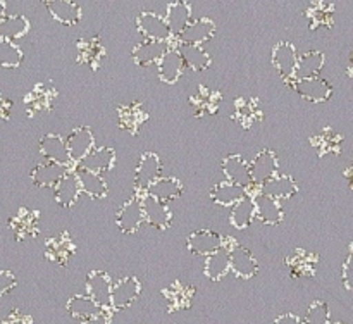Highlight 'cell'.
<instances>
[{
  "label": "cell",
  "mask_w": 353,
  "mask_h": 324,
  "mask_svg": "<svg viewBox=\"0 0 353 324\" xmlns=\"http://www.w3.org/2000/svg\"><path fill=\"white\" fill-rule=\"evenodd\" d=\"M10 110H12V102L0 93V121L9 119Z\"/></svg>",
  "instance_id": "816d5d0a"
},
{
  "label": "cell",
  "mask_w": 353,
  "mask_h": 324,
  "mask_svg": "<svg viewBox=\"0 0 353 324\" xmlns=\"http://www.w3.org/2000/svg\"><path fill=\"white\" fill-rule=\"evenodd\" d=\"M165 23L171 30L172 37L178 38L192 23V6L186 0H176L168 6L165 10Z\"/></svg>",
  "instance_id": "484cf974"
},
{
  "label": "cell",
  "mask_w": 353,
  "mask_h": 324,
  "mask_svg": "<svg viewBox=\"0 0 353 324\" xmlns=\"http://www.w3.org/2000/svg\"><path fill=\"white\" fill-rule=\"evenodd\" d=\"M9 227L16 241H28L40 231V212L31 209H19L9 221Z\"/></svg>",
  "instance_id": "52a82bcc"
},
{
  "label": "cell",
  "mask_w": 353,
  "mask_h": 324,
  "mask_svg": "<svg viewBox=\"0 0 353 324\" xmlns=\"http://www.w3.org/2000/svg\"><path fill=\"white\" fill-rule=\"evenodd\" d=\"M171 48L169 41H157V40H143L133 48V61L134 64L140 68H147V65L159 64L165 52Z\"/></svg>",
  "instance_id": "7402d4cb"
},
{
  "label": "cell",
  "mask_w": 353,
  "mask_h": 324,
  "mask_svg": "<svg viewBox=\"0 0 353 324\" xmlns=\"http://www.w3.org/2000/svg\"><path fill=\"white\" fill-rule=\"evenodd\" d=\"M157 69L161 81L168 83V85H174V83L181 78L183 69H185V62H183L181 52H179L178 45H171V48L165 52L164 57L159 61Z\"/></svg>",
  "instance_id": "cb8c5ba5"
},
{
  "label": "cell",
  "mask_w": 353,
  "mask_h": 324,
  "mask_svg": "<svg viewBox=\"0 0 353 324\" xmlns=\"http://www.w3.org/2000/svg\"><path fill=\"white\" fill-rule=\"evenodd\" d=\"M137 30L138 33L143 34L145 40L169 41L172 38L171 30L165 23V17L155 12H148V10H143L137 16Z\"/></svg>",
  "instance_id": "8992f818"
},
{
  "label": "cell",
  "mask_w": 353,
  "mask_h": 324,
  "mask_svg": "<svg viewBox=\"0 0 353 324\" xmlns=\"http://www.w3.org/2000/svg\"><path fill=\"white\" fill-rule=\"evenodd\" d=\"M148 195L154 199L161 200V202H172V200L179 199L183 193V183L178 178L172 176H161L150 188L147 190Z\"/></svg>",
  "instance_id": "74e56055"
},
{
  "label": "cell",
  "mask_w": 353,
  "mask_h": 324,
  "mask_svg": "<svg viewBox=\"0 0 353 324\" xmlns=\"http://www.w3.org/2000/svg\"><path fill=\"white\" fill-rule=\"evenodd\" d=\"M310 143L316 148L317 155H319V157H324V155L340 154L343 136H341L340 133H336L334 130H331V128H323L319 133H316L310 138Z\"/></svg>",
  "instance_id": "d590c367"
},
{
  "label": "cell",
  "mask_w": 353,
  "mask_h": 324,
  "mask_svg": "<svg viewBox=\"0 0 353 324\" xmlns=\"http://www.w3.org/2000/svg\"><path fill=\"white\" fill-rule=\"evenodd\" d=\"M79 195H81V186H79L78 174H76V171H71V169H69L68 174H65L54 188L55 202L61 207L71 209V207L78 202Z\"/></svg>",
  "instance_id": "83f0119b"
},
{
  "label": "cell",
  "mask_w": 353,
  "mask_h": 324,
  "mask_svg": "<svg viewBox=\"0 0 353 324\" xmlns=\"http://www.w3.org/2000/svg\"><path fill=\"white\" fill-rule=\"evenodd\" d=\"M274 324H305V323H303V319H300L296 314L286 312V314H281L279 317H276Z\"/></svg>",
  "instance_id": "f907efd6"
},
{
  "label": "cell",
  "mask_w": 353,
  "mask_h": 324,
  "mask_svg": "<svg viewBox=\"0 0 353 324\" xmlns=\"http://www.w3.org/2000/svg\"><path fill=\"white\" fill-rule=\"evenodd\" d=\"M257 219V210H255L254 195H245L236 205L231 207L230 223L234 230H247L252 226V223Z\"/></svg>",
  "instance_id": "1f68e13d"
},
{
  "label": "cell",
  "mask_w": 353,
  "mask_h": 324,
  "mask_svg": "<svg viewBox=\"0 0 353 324\" xmlns=\"http://www.w3.org/2000/svg\"><path fill=\"white\" fill-rule=\"evenodd\" d=\"M288 85L302 99L309 100L312 103H323L333 95V86L321 76H317V78H295L288 81Z\"/></svg>",
  "instance_id": "3957f363"
},
{
  "label": "cell",
  "mask_w": 353,
  "mask_h": 324,
  "mask_svg": "<svg viewBox=\"0 0 353 324\" xmlns=\"http://www.w3.org/2000/svg\"><path fill=\"white\" fill-rule=\"evenodd\" d=\"M341 276H343V285L347 290H353V245L348 252V257L343 264V271H341Z\"/></svg>",
  "instance_id": "7dc6e473"
},
{
  "label": "cell",
  "mask_w": 353,
  "mask_h": 324,
  "mask_svg": "<svg viewBox=\"0 0 353 324\" xmlns=\"http://www.w3.org/2000/svg\"><path fill=\"white\" fill-rule=\"evenodd\" d=\"M116 164V150L112 147H100L93 148L85 159L78 164V168L86 169V171L97 172V174H103V172L110 171Z\"/></svg>",
  "instance_id": "f1b7e54d"
},
{
  "label": "cell",
  "mask_w": 353,
  "mask_h": 324,
  "mask_svg": "<svg viewBox=\"0 0 353 324\" xmlns=\"http://www.w3.org/2000/svg\"><path fill=\"white\" fill-rule=\"evenodd\" d=\"M55 92L54 86L50 83H38L34 85V88L24 97V105H26V114L30 117L38 116V114H43L52 110L55 102Z\"/></svg>",
  "instance_id": "ba28073f"
},
{
  "label": "cell",
  "mask_w": 353,
  "mask_h": 324,
  "mask_svg": "<svg viewBox=\"0 0 353 324\" xmlns=\"http://www.w3.org/2000/svg\"><path fill=\"white\" fill-rule=\"evenodd\" d=\"M226 238L221 236L219 233L212 230H196L188 234L186 238V247L193 255H202V257H209L214 252L219 250L224 245Z\"/></svg>",
  "instance_id": "30bf717a"
},
{
  "label": "cell",
  "mask_w": 353,
  "mask_h": 324,
  "mask_svg": "<svg viewBox=\"0 0 353 324\" xmlns=\"http://www.w3.org/2000/svg\"><path fill=\"white\" fill-rule=\"evenodd\" d=\"M262 192L281 202V200H288L295 196L296 192H299V185L290 174H278L262 186Z\"/></svg>",
  "instance_id": "836d02e7"
},
{
  "label": "cell",
  "mask_w": 353,
  "mask_h": 324,
  "mask_svg": "<svg viewBox=\"0 0 353 324\" xmlns=\"http://www.w3.org/2000/svg\"><path fill=\"white\" fill-rule=\"evenodd\" d=\"M255 210H257V219L265 226H278L285 219V210H283L279 200L265 195L264 192H257L254 195Z\"/></svg>",
  "instance_id": "44dd1931"
},
{
  "label": "cell",
  "mask_w": 353,
  "mask_h": 324,
  "mask_svg": "<svg viewBox=\"0 0 353 324\" xmlns=\"http://www.w3.org/2000/svg\"><path fill=\"white\" fill-rule=\"evenodd\" d=\"M217 28L210 17H199V19H193L190 23V26L183 31L178 37V43H186V45H200L210 41L216 34Z\"/></svg>",
  "instance_id": "2e32d148"
},
{
  "label": "cell",
  "mask_w": 353,
  "mask_h": 324,
  "mask_svg": "<svg viewBox=\"0 0 353 324\" xmlns=\"http://www.w3.org/2000/svg\"><path fill=\"white\" fill-rule=\"evenodd\" d=\"M326 64V55L321 50H309L299 57L295 78H317Z\"/></svg>",
  "instance_id": "60d3db41"
},
{
  "label": "cell",
  "mask_w": 353,
  "mask_h": 324,
  "mask_svg": "<svg viewBox=\"0 0 353 324\" xmlns=\"http://www.w3.org/2000/svg\"><path fill=\"white\" fill-rule=\"evenodd\" d=\"M65 145H68L72 164L78 165L95 148V134H93L92 128L88 126L74 128L65 138Z\"/></svg>",
  "instance_id": "8fae6325"
},
{
  "label": "cell",
  "mask_w": 353,
  "mask_h": 324,
  "mask_svg": "<svg viewBox=\"0 0 353 324\" xmlns=\"http://www.w3.org/2000/svg\"><path fill=\"white\" fill-rule=\"evenodd\" d=\"M345 176H347V179H348V185H350L353 188V162H352V165H348V168H347V171H345Z\"/></svg>",
  "instance_id": "db71d44e"
},
{
  "label": "cell",
  "mask_w": 353,
  "mask_h": 324,
  "mask_svg": "<svg viewBox=\"0 0 353 324\" xmlns=\"http://www.w3.org/2000/svg\"><path fill=\"white\" fill-rule=\"evenodd\" d=\"M221 169H223V174L226 176L228 181L243 186L247 192H250V188H257V186H254V183H252L250 162L245 161L241 155H228L223 161V164H221Z\"/></svg>",
  "instance_id": "4fadbf2b"
},
{
  "label": "cell",
  "mask_w": 353,
  "mask_h": 324,
  "mask_svg": "<svg viewBox=\"0 0 353 324\" xmlns=\"http://www.w3.org/2000/svg\"><path fill=\"white\" fill-rule=\"evenodd\" d=\"M147 119L148 112L143 107V103L133 102L117 107V123H119V128L128 131L130 134L140 133L141 126L147 123Z\"/></svg>",
  "instance_id": "9a60e30c"
},
{
  "label": "cell",
  "mask_w": 353,
  "mask_h": 324,
  "mask_svg": "<svg viewBox=\"0 0 353 324\" xmlns=\"http://www.w3.org/2000/svg\"><path fill=\"white\" fill-rule=\"evenodd\" d=\"M279 162L278 155L271 148H264V150L259 152L254 159L250 161V174H252V183L257 188H262L269 179H272L274 176H278Z\"/></svg>",
  "instance_id": "277c9868"
},
{
  "label": "cell",
  "mask_w": 353,
  "mask_h": 324,
  "mask_svg": "<svg viewBox=\"0 0 353 324\" xmlns=\"http://www.w3.org/2000/svg\"><path fill=\"white\" fill-rule=\"evenodd\" d=\"M17 279L10 271H0V296L16 288Z\"/></svg>",
  "instance_id": "c3c4849f"
},
{
  "label": "cell",
  "mask_w": 353,
  "mask_h": 324,
  "mask_svg": "<svg viewBox=\"0 0 353 324\" xmlns=\"http://www.w3.org/2000/svg\"><path fill=\"white\" fill-rule=\"evenodd\" d=\"M114 283L110 276L103 271H92L86 278V295L97 302L100 309H110Z\"/></svg>",
  "instance_id": "9c48e42d"
},
{
  "label": "cell",
  "mask_w": 353,
  "mask_h": 324,
  "mask_svg": "<svg viewBox=\"0 0 353 324\" xmlns=\"http://www.w3.org/2000/svg\"><path fill=\"white\" fill-rule=\"evenodd\" d=\"M81 324H110V314H107V310H100L97 316L83 321Z\"/></svg>",
  "instance_id": "f5cc1de1"
},
{
  "label": "cell",
  "mask_w": 353,
  "mask_h": 324,
  "mask_svg": "<svg viewBox=\"0 0 353 324\" xmlns=\"http://www.w3.org/2000/svg\"><path fill=\"white\" fill-rule=\"evenodd\" d=\"M38 147H40V155L45 159V161L57 162V164L68 165V168H71L72 165L71 155H69L65 140L62 136H59V134H54V133L43 134Z\"/></svg>",
  "instance_id": "e0dca14e"
},
{
  "label": "cell",
  "mask_w": 353,
  "mask_h": 324,
  "mask_svg": "<svg viewBox=\"0 0 353 324\" xmlns=\"http://www.w3.org/2000/svg\"><path fill=\"white\" fill-rule=\"evenodd\" d=\"M176 45H178L179 52H181L185 68L192 69V71H196V72L209 69L212 59H210L209 52H207L205 48L200 47V45H186V43H176Z\"/></svg>",
  "instance_id": "f35d334b"
},
{
  "label": "cell",
  "mask_w": 353,
  "mask_h": 324,
  "mask_svg": "<svg viewBox=\"0 0 353 324\" xmlns=\"http://www.w3.org/2000/svg\"><path fill=\"white\" fill-rule=\"evenodd\" d=\"M43 2L50 16L57 23L65 24V26H74L81 21V7L76 3V0H43Z\"/></svg>",
  "instance_id": "4316f807"
},
{
  "label": "cell",
  "mask_w": 353,
  "mask_h": 324,
  "mask_svg": "<svg viewBox=\"0 0 353 324\" xmlns=\"http://www.w3.org/2000/svg\"><path fill=\"white\" fill-rule=\"evenodd\" d=\"M2 324H33V319H31L28 314L21 312V310H12V312L2 321Z\"/></svg>",
  "instance_id": "681fc988"
},
{
  "label": "cell",
  "mask_w": 353,
  "mask_h": 324,
  "mask_svg": "<svg viewBox=\"0 0 353 324\" xmlns=\"http://www.w3.org/2000/svg\"><path fill=\"white\" fill-rule=\"evenodd\" d=\"M307 19H309L310 30L319 28H331L334 21V7L327 0H312L307 9Z\"/></svg>",
  "instance_id": "8d00e7d4"
},
{
  "label": "cell",
  "mask_w": 353,
  "mask_h": 324,
  "mask_svg": "<svg viewBox=\"0 0 353 324\" xmlns=\"http://www.w3.org/2000/svg\"><path fill=\"white\" fill-rule=\"evenodd\" d=\"M348 74L353 76V54L350 55V59H348Z\"/></svg>",
  "instance_id": "9f6ffc18"
},
{
  "label": "cell",
  "mask_w": 353,
  "mask_h": 324,
  "mask_svg": "<svg viewBox=\"0 0 353 324\" xmlns=\"http://www.w3.org/2000/svg\"><path fill=\"white\" fill-rule=\"evenodd\" d=\"M143 223H145L143 200H141V195L134 193V195L131 196L123 207H119L116 216V224L117 227H119L121 233L131 234V233H137Z\"/></svg>",
  "instance_id": "7a4b0ae2"
},
{
  "label": "cell",
  "mask_w": 353,
  "mask_h": 324,
  "mask_svg": "<svg viewBox=\"0 0 353 324\" xmlns=\"http://www.w3.org/2000/svg\"><path fill=\"white\" fill-rule=\"evenodd\" d=\"M331 312H330V307L327 303L324 302H314L312 305L309 307L305 314V319L303 323L305 324H331Z\"/></svg>",
  "instance_id": "bcb514c9"
},
{
  "label": "cell",
  "mask_w": 353,
  "mask_h": 324,
  "mask_svg": "<svg viewBox=\"0 0 353 324\" xmlns=\"http://www.w3.org/2000/svg\"><path fill=\"white\" fill-rule=\"evenodd\" d=\"M162 162L155 152H145L134 171V190L138 195H145L147 190L161 178Z\"/></svg>",
  "instance_id": "6da1fadb"
},
{
  "label": "cell",
  "mask_w": 353,
  "mask_h": 324,
  "mask_svg": "<svg viewBox=\"0 0 353 324\" xmlns=\"http://www.w3.org/2000/svg\"><path fill=\"white\" fill-rule=\"evenodd\" d=\"M76 174H78L79 186H81V193H86L90 199L102 200L105 199L107 193H109V186H107L105 179L102 174H97V172L86 171V169L76 168Z\"/></svg>",
  "instance_id": "d6a6232c"
},
{
  "label": "cell",
  "mask_w": 353,
  "mask_h": 324,
  "mask_svg": "<svg viewBox=\"0 0 353 324\" xmlns=\"http://www.w3.org/2000/svg\"><path fill=\"white\" fill-rule=\"evenodd\" d=\"M78 48V62L83 65H90L92 69H97L102 64L103 57H105V47L100 41L99 37L83 38L76 43Z\"/></svg>",
  "instance_id": "f546056e"
},
{
  "label": "cell",
  "mask_w": 353,
  "mask_h": 324,
  "mask_svg": "<svg viewBox=\"0 0 353 324\" xmlns=\"http://www.w3.org/2000/svg\"><path fill=\"white\" fill-rule=\"evenodd\" d=\"M6 16H7V3L6 0H0V23H2V19Z\"/></svg>",
  "instance_id": "11a10c76"
},
{
  "label": "cell",
  "mask_w": 353,
  "mask_h": 324,
  "mask_svg": "<svg viewBox=\"0 0 353 324\" xmlns=\"http://www.w3.org/2000/svg\"><path fill=\"white\" fill-rule=\"evenodd\" d=\"M162 296H164L165 309L169 312H178V310H186L192 307L195 288L181 281H174L168 288L162 290Z\"/></svg>",
  "instance_id": "d6986e66"
},
{
  "label": "cell",
  "mask_w": 353,
  "mask_h": 324,
  "mask_svg": "<svg viewBox=\"0 0 353 324\" xmlns=\"http://www.w3.org/2000/svg\"><path fill=\"white\" fill-rule=\"evenodd\" d=\"M231 271L238 278L250 279L259 272V261L247 247L233 243V247H231Z\"/></svg>",
  "instance_id": "603a6c76"
},
{
  "label": "cell",
  "mask_w": 353,
  "mask_h": 324,
  "mask_svg": "<svg viewBox=\"0 0 353 324\" xmlns=\"http://www.w3.org/2000/svg\"><path fill=\"white\" fill-rule=\"evenodd\" d=\"M69 169L71 168L57 164V162H40V164L34 165L33 171H31V181H33V185L38 186V188H55L57 183L68 174Z\"/></svg>",
  "instance_id": "ac0fdd59"
},
{
  "label": "cell",
  "mask_w": 353,
  "mask_h": 324,
  "mask_svg": "<svg viewBox=\"0 0 353 324\" xmlns=\"http://www.w3.org/2000/svg\"><path fill=\"white\" fill-rule=\"evenodd\" d=\"M141 200H143L145 223L154 226L155 230H169V226H171L172 223V212L171 209H169L168 203L154 199V196L148 195V193L141 195Z\"/></svg>",
  "instance_id": "5bb4252c"
},
{
  "label": "cell",
  "mask_w": 353,
  "mask_h": 324,
  "mask_svg": "<svg viewBox=\"0 0 353 324\" xmlns=\"http://www.w3.org/2000/svg\"><path fill=\"white\" fill-rule=\"evenodd\" d=\"M24 54L19 45L14 43L12 40L0 38V65L2 68H17L23 62Z\"/></svg>",
  "instance_id": "f6af8a7d"
},
{
  "label": "cell",
  "mask_w": 353,
  "mask_h": 324,
  "mask_svg": "<svg viewBox=\"0 0 353 324\" xmlns=\"http://www.w3.org/2000/svg\"><path fill=\"white\" fill-rule=\"evenodd\" d=\"M333 324H347V323H333Z\"/></svg>",
  "instance_id": "6f0895ef"
},
{
  "label": "cell",
  "mask_w": 353,
  "mask_h": 324,
  "mask_svg": "<svg viewBox=\"0 0 353 324\" xmlns=\"http://www.w3.org/2000/svg\"><path fill=\"white\" fill-rule=\"evenodd\" d=\"M221 93L216 90H209L205 86H199V92L190 99V103L193 105L195 116H205V114H214L219 109Z\"/></svg>",
  "instance_id": "b9f144b4"
},
{
  "label": "cell",
  "mask_w": 353,
  "mask_h": 324,
  "mask_svg": "<svg viewBox=\"0 0 353 324\" xmlns=\"http://www.w3.org/2000/svg\"><path fill=\"white\" fill-rule=\"evenodd\" d=\"M286 265H288L292 278H309V276L316 274L317 255L302 250V248H296L293 254L286 257Z\"/></svg>",
  "instance_id": "4dcf8cb0"
},
{
  "label": "cell",
  "mask_w": 353,
  "mask_h": 324,
  "mask_svg": "<svg viewBox=\"0 0 353 324\" xmlns=\"http://www.w3.org/2000/svg\"><path fill=\"white\" fill-rule=\"evenodd\" d=\"M65 310L69 312V316L74 317V319H79L83 323V321L97 316V314L103 309H100V307L97 305L95 300L90 298L88 295H74L69 298Z\"/></svg>",
  "instance_id": "7bdbcfd3"
},
{
  "label": "cell",
  "mask_w": 353,
  "mask_h": 324,
  "mask_svg": "<svg viewBox=\"0 0 353 324\" xmlns=\"http://www.w3.org/2000/svg\"><path fill=\"white\" fill-rule=\"evenodd\" d=\"M141 293L140 279L134 276H126L119 279L112 288V298H110V309L124 310L133 305Z\"/></svg>",
  "instance_id": "7c38bea8"
},
{
  "label": "cell",
  "mask_w": 353,
  "mask_h": 324,
  "mask_svg": "<svg viewBox=\"0 0 353 324\" xmlns=\"http://www.w3.org/2000/svg\"><path fill=\"white\" fill-rule=\"evenodd\" d=\"M76 254V245L72 243L68 233H61L54 238H48L45 243V255L48 261L59 265H68L72 255Z\"/></svg>",
  "instance_id": "d4e9b609"
},
{
  "label": "cell",
  "mask_w": 353,
  "mask_h": 324,
  "mask_svg": "<svg viewBox=\"0 0 353 324\" xmlns=\"http://www.w3.org/2000/svg\"><path fill=\"white\" fill-rule=\"evenodd\" d=\"M245 195H247V190H245L243 186L234 185V183L228 181V179L217 183V185L212 188V192H210V199H212V202L223 207L236 205Z\"/></svg>",
  "instance_id": "e575fe53"
},
{
  "label": "cell",
  "mask_w": 353,
  "mask_h": 324,
  "mask_svg": "<svg viewBox=\"0 0 353 324\" xmlns=\"http://www.w3.org/2000/svg\"><path fill=\"white\" fill-rule=\"evenodd\" d=\"M31 24L30 19L23 14H12V16H6L0 23V38H7V40H19V38L26 37L30 31Z\"/></svg>",
  "instance_id": "ee69618b"
},
{
  "label": "cell",
  "mask_w": 353,
  "mask_h": 324,
  "mask_svg": "<svg viewBox=\"0 0 353 324\" xmlns=\"http://www.w3.org/2000/svg\"><path fill=\"white\" fill-rule=\"evenodd\" d=\"M233 119L243 128H250L252 124L262 121V109L257 99H238L234 105Z\"/></svg>",
  "instance_id": "ab89813d"
},
{
  "label": "cell",
  "mask_w": 353,
  "mask_h": 324,
  "mask_svg": "<svg viewBox=\"0 0 353 324\" xmlns=\"http://www.w3.org/2000/svg\"><path fill=\"white\" fill-rule=\"evenodd\" d=\"M233 243L234 240H230V243H224L219 250L205 257L203 274L210 281H221L231 271V247H233Z\"/></svg>",
  "instance_id": "ffe728a7"
},
{
  "label": "cell",
  "mask_w": 353,
  "mask_h": 324,
  "mask_svg": "<svg viewBox=\"0 0 353 324\" xmlns=\"http://www.w3.org/2000/svg\"><path fill=\"white\" fill-rule=\"evenodd\" d=\"M299 57L296 48L290 41H278L272 48V64L286 83L295 79L296 68H299Z\"/></svg>",
  "instance_id": "5b68a950"
}]
</instances>
